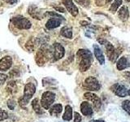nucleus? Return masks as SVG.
Wrapping results in <instances>:
<instances>
[{"label": "nucleus", "mask_w": 130, "mask_h": 122, "mask_svg": "<svg viewBox=\"0 0 130 122\" xmlns=\"http://www.w3.org/2000/svg\"><path fill=\"white\" fill-rule=\"evenodd\" d=\"M32 108H34V112L37 114H42L43 111L42 108H41V103H39V99H34L32 102Z\"/></svg>", "instance_id": "412c9836"}, {"label": "nucleus", "mask_w": 130, "mask_h": 122, "mask_svg": "<svg viewBox=\"0 0 130 122\" xmlns=\"http://www.w3.org/2000/svg\"><path fill=\"white\" fill-rule=\"evenodd\" d=\"M80 112L85 116H90L93 115V107L87 101L80 103Z\"/></svg>", "instance_id": "1a4fd4ad"}, {"label": "nucleus", "mask_w": 130, "mask_h": 122, "mask_svg": "<svg viewBox=\"0 0 130 122\" xmlns=\"http://www.w3.org/2000/svg\"><path fill=\"white\" fill-rule=\"evenodd\" d=\"M7 79V76L6 74H3V73H0V85H3L5 83V81Z\"/></svg>", "instance_id": "c85d7f7f"}, {"label": "nucleus", "mask_w": 130, "mask_h": 122, "mask_svg": "<svg viewBox=\"0 0 130 122\" xmlns=\"http://www.w3.org/2000/svg\"><path fill=\"white\" fill-rule=\"evenodd\" d=\"M129 12L127 7H122L118 11V16L122 21H126L128 18Z\"/></svg>", "instance_id": "2eb2a0df"}, {"label": "nucleus", "mask_w": 130, "mask_h": 122, "mask_svg": "<svg viewBox=\"0 0 130 122\" xmlns=\"http://www.w3.org/2000/svg\"><path fill=\"white\" fill-rule=\"evenodd\" d=\"M125 1H127V2H130V0H125Z\"/></svg>", "instance_id": "e433bc0d"}, {"label": "nucleus", "mask_w": 130, "mask_h": 122, "mask_svg": "<svg viewBox=\"0 0 130 122\" xmlns=\"http://www.w3.org/2000/svg\"><path fill=\"white\" fill-rule=\"evenodd\" d=\"M12 59L10 56H5L0 59V71H7L11 67Z\"/></svg>", "instance_id": "9b49d317"}, {"label": "nucleus", "mask_w": 130, "mask_h": 122, "mask_svg": "<svg viewBox=\"0 0 130 122\" xmlns=\"http://www.w3.org/2000/svg\"><path fill=\"white\" fill-rule=\"evenodd\" d=\"M84 98L85 99H87L89 101H90L93 103V106L97 111H99L102 106V101L100 99V98L97 95L91 92H86L84 94Z\"/></svg>", "instance_id": "0eeeda50"}, {"label": "nucleus", "mask_w": 130, "mask_h": 122, "mask_svg": "<svg viewBox=\"0 0 130 122\" xmlns=\"http://www.w3.org/2000/svg\"><path fill=\"white\" fill-rule=\"evenodd\" d=\"M122 52V50L120 48H115L114 51H112L111 53L107 54L108 57H109V59L111 61L112 63H115L116 61L117 60L118 57L120 55V53Z\"/></svg>", "instance_id": "a211bd4d"}, {"label": "nucleus", "mask_w": 130, "mask_h": 122, "mask_svg": "<svg viewBox=\"0 0 130 122\" xmlns=\"http://www.w3.org/2000/svg\"><path fill=\"white\" fill-rule=\"evenodd\" d=\"M128 95L130 96V89H128Z\"/></svg>", "instance_id": "c9c22d12"}, {"label": "nucleus", "mask_w": 130, "mask_h": 122, "mask_svg": "<svg viewBox=\"0 0 130 122\" xmlns=\"http://www.w3.org/2000/svg\"><path fill=\"white\" fill-rule=\"evenodd\" d=\"M83 86L89 91H99L101 88L99 81L94 77H88L84 81Z\"/></svg>", "instance_id": "39448f33"}, {"label": "nucleus", "mask_w": 130, "mask_h": 122, "mask_svg": "<svg viewBox=\"0 0 130 122\" xmlns=\"http://www.w3.org/2000/svg\"><path fill=\"white\" fill-rule=\"evenodd\" d=\"M72 118V108L70 105H67L65 107V112L63 115V120L65 121H70Z\"/></svg>", "instance_id": "6ab92c4d"}, {"label": "nucleus", "mask_w": 130, "mask_h": 122, "mask_svg": "<svg viewBox=\"0 0 130 122\" xmlns=\"http://www.w3.org/2000/svg\"><path fill=\"white\" fill-rule=\"evenodd\" d=\"M122 108L126 112L130 115V100H124L122 103Z\"/></svg>", "instance_id": "b1692460"}, {"label": "nucleus", "mask_w": 130, "mask_h": 122, "mask_svg": "<svg viewBox=\"0 0 130 122\" xmlns=\"http://www.w3.org/2000/svg\"><path fill=\"white\" fill-rule=\"evenodd\" d=\"M7 91L9 94H14L16 92V89H17V87H16V84L15 81H10L9 83L7 85Z\"/></svg>", "instance_id": "4be33fe9"}, {"label": "nucleus", "mask_w": 130, "mask_h": 122, "mask_svg": "<svg viewBox=\"0 0 130 122\" xmlns=\"http://www.w3.org/2000/svg\"><path fill=\"white\" fill-rule=\"evenodd\" d=\"M93 51H94V55L96 59L99 62L100 64H105V57L103 55V53L100 49V47L98 45H93Z\"/></svg>", "instance_id": "4468645a"}, {"label": "nucleus", "mask_w": 130, "mask_h": 122, "mask_svg": "<svg viewBox=\"0 0 130 122\" xmlns=\"http://www.w3.org/2000/svg\"><path fill=\"white\" fill-rule=\"evenodd\" d=\"M62 20H63V17L51 18L46 22V27L48 28V29H53V28H55L57 27H59L61 24V23H62Z\"/></svg>", "instance_id": "f8f14e48"}, {"label": "nucleus", "mask_w": 130, "mask_h": 122, "mask_svg": "<svg viewBox=\"0 0 130 122\" xmlns=\"http://www.w3.org/2000/svg\"><path fill=\"white\" fill-rule=\"evenodd\" d=\"M25 47L26 49H28V50H29L31 51H32L34 50V48H35V45H34V39L31 38L28 41V42H26L25 44Z\"/></svg>", "instance_id": "393cba45"}, {"label": "nucleus", "mask_w": 130, "mask_h": 122, "mask_svg": "<svg viewBox=\"0 0 130 122\" xmlns=\"http://www.w3.org/2000/svg\"><path fill=\"white\" fill-rule=\"evenodd\" d=\"M62 111H63V106L60 103H57V104L53 105L50 108V114L51 116H57L62 112Z\"/></svg>", "instance_id": "dca6fc26"}, {"label": "nucleus", "mask_w": 130, "mask_h": 122, "mask_svg": "<svg viewBox=\"0 0 130 122\" xmlns=\"http://www.w3.org/2000/svg\"><path fill=\"white\" fill-rule=\"evenodd\" d=\"M7 3H9V4H14L17 2V0H4Z\"/></svg>", "instance_id": "2f4dec72"}, {"label": "nucleus", "mask_w": 130, "mask_h": 122, "mask_svg": "<svg viewBox=\"0 0 130 122\" xmlns=\"http://www.w3.org/2000/svg\"><path fill=\"white\" fill-rule=\"evenodd\" d=\"M80 24H81V26H88L89 24L88 22H85V21H81Z\"/></svg>", "instance_id": "473e14b6"}, {"label": "nucleus", "mask_w": 130, "mask_h": 122, "mask_svg": "<svg viewBox=\"0 0 130 122\" xmlns=\"http://www.w3.org/2000/svg\"><path fill=\"white\" fill-rule=\"evenodd\" d=\"M121 4H122V0H115V2L111 4V7H110V11L112 12V13H115Z\"/></svg>", "instance_id": "5701e85b"}, {"label": "nucleus", "mask_w": 130, "mask_h": 122, "mask_svg": "<svg viewBox=\"0 0 130 122\" xmlns=\"http://www.w3.org/2000/svg\"><path fill=\"white\" fill-rule=\"evenodd\" d=\"M13 25L19 29H28L31 27V22L27 18L21 16H17L11 20Z\"/></svg>", "instance_id": "7ed1b4c3"}, {"label": "nucleus", "mask_w": 130, "mask_h": 122, "mask_svg": "<svg viewBox=\"0 0 130 122\" xmlns=\"http://www.w3.org/2000/svg\"><path fill=\"white\" fill-rule=\"evenodd\" d=\"M111 0H106V3H110V2H111Z\"/></svg>", "instance_id": "f704fd0d"}, {"label": "nucleus", "mask_w": 130, "mask_h": 122, "mask_svg": "<svg viewBox=\"0 0 130 122\" xmlns=\"http://www.w3.org/2000/svg\"><path fill=\"white\" fill-rule=\"evenodd\" d=\"M36 92V87L34 84L32 83H27L24 85V95L19 99V104L20 105V107L25 108V106L28 104V101L30 100V99L32 97V95H34Z\"/></svg>", "instance_id": "f03ea898"}, {"label": "nucleus", "mask_w": 130, "mask_h": 122, "mask_svg": "<svg viewBox=\"0 0 130 122\" xmlns=\"http://www.w3.org/2000/svg\"><path fill=\"white\" fill-rule=\"evenodd\" d=\"M52 51V60L53 61H57L60 59H62L64 56L65 54V50L61 44L55 42L51 48Z\"/></svg>", "instance_id": "423d86ee"}, {"label": "nucleus", "mask_w": 130, "mask_h": 122, "mask_svg": "<svg viewBox=\"0 0 130 122\" xmlns=\"http://www.w3.org/2000/svg\"><path fill=\"white\" fill-rule=\"evenodd\" d=\"M116 67L118 70H124L126 68L128 67V59L126 56H123L117 61V64H116Z\"/></svg>", "instance_id": "f3484780"}, {"label": "nucleus", "mask_w": 130, "mask_h": 122, "mask_svg": "<svg viewBox=\"0 0 130 122\" xmlns=\"http://www.w3.org/2000/svg\"><path fill=\"white\" fill-rule=\"evenodd\" d=\"M75 1L76 3L80 4L81 7H89V4H90L89 0H75Z\"/></svg>", "instance_id": "a878e982"}, {"label": "nucleus", "mask_w": 130, "mask_h": 122, "mask_svg": "<svg viewBox=\"0 0 130 122\" xmlns=\"http://www.w3.org/2000/svg\"><path fill=\"white\" fill-rule=\"evenodd\" d=\"M7 104L8 108L11 109V110H13L15 108V105H16L15 104V102L13 99H8Z\"/></svg>", "instance_id": "cd10ccee"}, {"label": "nucleus", "mask_w": 130, "mask_h": 122, "mask_svg": "<svg viewBox=\"0 0 130 122\" xmlns=\"http://www.w3.org/2000/svg\"><path fill=\"white\" fill-rule=\"evenodd\" d=\"M55 99V95L51 91H46L42 94L41 105L44 109H49Z\"/></svg>", "instance_id": "20e7f679"}, {"label": "nucleus", "mask_w": 130, "mask_h": 122, "mask_svg": "<svg viewBox=\"0 0 130 122\" xmlns=\"http://www.w3.org/2000/svg\"><path fill=\"white\" fill-rule=\"evenodd\" d=\"M81 121V116L78 113L75 112H74V122H80Z\"/></svg>", "instance_id": "c756f323"}, {"label": "nucleus", "mask_w": 130, "mask_h": 122, "mask_svg": "<svg viewBox=\"0 0 130 122\" xmlns=\"http://www.w3.org/2000/svg\"><path fill=\"white\" fill-rule=\"evenodd\" d=\"M8 118V113L3 109H0V121L4 120Z\"/></svg>", "instance_id": "bb28decb"}, {"label": "nucleus", "mask_w": 130, "mask_h": 122, "mask_svg": "<svg viewBox=\"0 0 130 122\" xmlns=\"http://www.w3.org/2000/svg\"><path fill=\"white\" fill-rule=\"evenodd\" d=\"M28 13L29 15L32 16V17H34L35 19H38V20H41L44 17V15L42 14V11L38 8L36 6H30L29 8H28Z\"/></svg>", "instance_id": "ddd939ff"}, {"label": "nucleus", "mask_w": 130, "mask_h": 122, "mask_svg": "<svg viewBox=\"0 0 130 122\" xmlns=\"http://www.w3.org/2000/svg\"><path fill=\"white\" fill-rule=\"evenodd\" d=\"M76 55L80 58V61L79 64V68L80 72H86L90 68L93 60L92 53L89 50L85 49H80L77 51Z\"/></svg>", "instance_id": "f257e3e1"}, {"label": "nucleus", "mask_w": 130, "mask_h": 122, "mask_svg": "<svg viewBox=\"0 0 130 122\" xmlns=\"http://www.w3.org/2000/svg\"><path fill=\"white\" fill-rule=\"evenodd\" d=\"M111 90L116 94V95L118 97L124 98L128 95V90L126 87L123 85H119V84H115L111 87Z\"/></svg>", "instance_id": "6e6552de"}, {"label": "nucleus", "mask_w": 130, "mask_h": 122, "mask_svg": "<svg viewBox=\"0 0 130 122\" xmlns=\"http://www.w3.org/2000/svg\"><path fill=\"white\" fill-rule=\"evenodd\" d=\"M62 2L66 7L67 10L72 14V16H77V14H78V8L76 7V6L73 3L72 0H62Z\"/></svg>", "instance_id": "9d476101"}, {"label": "nucleus", "mask_w": 130, "mask_h": 122, "mask_svg": "<svg viewBox=\"0 0 130 122\" xmlns=\"http://www.w3.org/2000/svg\"><path fill=\"white\" fill-rule=\"evenodd\" d=\"M55 9L56 11H59L60 12H65V10H64V8L63 7H55Z\"/></svg>", "instance_id": "7c9ffc66"}, {"label": "nucleus", "mask_w": 130, "mask_h": 122, "mask_svg": "<svg viewBox=\"0 0 130 122\" xmlns=\"http://www.w3.org/2000/svg\"><path fill=\"white\" fill-rule=\"evenodd\" d=\"M93 122H106L103 120H93Z\"/></svg>", "instance_id": "72a5a7b5"}, {"label": "nucleus", "mask_w": 130, "mask_h": 122, "mask_svg": "<svg viewBox=\"0 0 130 122\" xmlns=\"http://www.w3.org/2000/svg\"><path fill=\"white\" fill-rule=\"evenodd\" d=\"M60 35H62L63 37H65L67 38H72V28L69 27H63L61 28L60 30Z\"/></svg>", "instance_id": "aec40b11"}]
</instances>
